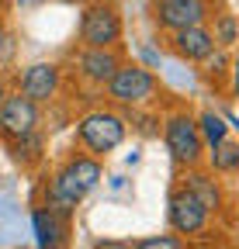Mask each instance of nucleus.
Masks as SVG:
<instances>
[{
	"instance_id": "15",
	"label": "nucleus",
	"mask_w": 239,
	"mask_h": 249,
	"mask_svg": "<svg viewBox=\"0 0 239 249\" xmlns=\"http://www.w3.org/2000/svg\"><path fill=\"white\" fill-rule=\"evenodd\" d=\"M198 132H201V142H204V152H208V149H215L219 142L229 139V121L219 111L208 107V111L198 114Z\"/></svg>"
},
{
	"instance_id": "10",
	"label": "nucleus",
	"mask_w": 239,
	"mask_h": 249,
	"mask_svg": "<svg viewBox=\"0 0 239 249\" xmlns=\"http://www.w3.org/2000/svg\"><path fill=\"white\" fill-rule=\"evenodd\" d=\"M76 62V76L94 83V87H108V80L118 73V66H122V52L118 49H80L73 55Z\"/></svg>"
},
{
	"instance_id": "19",
	"label": "nucleus",
	"mask_w": 239,
	"mask_h": 249,
	"mask_svg": "<svg viewBox=\"0 0 239 249\" xmlns=\"http://www.w3.org/2000/svg\"><path fill=\"white\" fill-rule=\"evenodd\" d=\"M229 62H232V59L225 55V49H215L212 55L201 62V66H204V76L215 80V83H219V80H229Z\"/></svg>"
},
{
	"instance_id": "2",
	"label": "nucleus",
	"mask_w": 239,
	"mask_h": 249,
	"mask_svg": "<svg viewBox=\"0 0 239 249\" xmlns=\"http://www.w3.org/2000/svg\"><path fill=\"white\" fill-rule=\"evenodd\" d=\"M125 135H129V121L111 107H94L76 121V145L94 160H104L108 152H114L125 142Z\"/></svg>"
},
{
	"instance_id": "6",
	"label": "nucleus",
	"mask_w": 239,
	"mask_h": 249,
	"mask_svg": "<svg viewBox=\"0 0 239 249\" xmlns=\"http://www.w3.org/2000/svg\"><path fill=\"white\" fill-rule=\"evenodd\" d=\"M219 4L215 0H153L149 4V14H153V24L166 35L173 31H184V28H198L208 24L215 18Z\"/></svg>"
},
{
	"instance_id": "12",
	"label": "nucleus",
	"mask_w": 239,
	"mask_h": 249,
	"mask_svg": "<svg viewBox=\"0 0 239 249\" xmlns=\"http://www.w3.org/2000/svg\"><path fill=\"white\" fill-rule=\"evenodd\" d=\"M181 187L184 191H191L204 208L208 214H219L225 208V191H222V180L208 170V166H194V170H184L181 173Z\"/></svg>"
},
{
	"instance_id": "24",
	"label": "nucleus",
	"mask_w": 239,
	"mask_h": 249,
	"mask_svg": "<svg viewBox=\"0 0 239 249\" xmlns=\"http://www.w3.org/2000/svg\"><path fill=\"white\" fill-rule=\"evenodd\" d=\"M4 11H7V0H0V14H4Z\"/></svg>"
},
{
	"instance_id": "7",
	"label": "nucleus",
	"mask_w": 239,
	"mask_h": 249,
	"mask_svg": "<svg viewBox=\"0 0 239 249\" xmlns=\"http://www.w3.org/2000/svg\"><path fill=\"white\" fill-rule=\"evenodd\" d=\"M38 104L35 101H28L24 93L11 90L4 104H0V139L4 142H18V139H28V135H35L38 132Z\"/></svg>"
},
{
	"instance_id": "9",
	"label": "nucleus",
	"mask_w": 239,
	"mask_h": 249,
	"mask_svg": "<svg viewBox=\"0 0 239 249\" xmlns=\"http://www.w3.org/2000/svg\"><path fill=\"white\" fill-rule=\"evenodd\" d=\"M59 87H63V70H59V62H32V66H24L21 76H18V93H24L28 101L35 104H49Z\"/></svg>"
},
{
	"instance_id": "22",
	"label": "nucleus",
	"mask_w": 239,
	"mask_h": 249,
	"mask_svg": "<svg viewBox=\"0 0 239 249\" xmlns=\"http://www.w3.org/2000/svg\"><path fill=\"white\" fill-rule=\"evenodd\" d=\"M94 249H135V246L125 239H101V242H94Z\"/></svg>"
},
{
	"instance_id": "17",
	"label": "nucleus",
	"mask_w": 239,
	"mask_h": 249,
	"mask_svg": "<svg viewBox=\"0 0 239 249\" xmlns=\"http://www.w3.org/2000/svg\"><path fill=\"white\" fill-rule=\"evenodd\" d=\"M7 152L14 156L21 166H35L42 160V152H45V139H42V132H35V135H28V139L7 142Z\"/></svg>"
},
{
	"instance_id": "25",
	"label": "nucleus",
	"mask_w": 239,
	"mask_h": 249,
	"mask_svg": "<svg viewBox=\"0 0 239 249\" xmlns=\"http://www.w3.org/2000/svg\"><path fill=\"white\" fill-rule=\"evenodd\" d=\"M18 4H24V0H18Z\"/></svg>"
},
{
	"instance_id": "1",
	"label": "nucleus",
	"mask_w": 239,
	"mask_h": 249,
	"mask_svg": "<svg viewBox=\"0 0 239 249\" xmlns=\"http://www.w3.org/2000/svg\"><path fill=\"white\" fill-rule=\"evenodd\" d=\"M101 177H104L101 160H94V156H87V152H73L70 160L49 177V183H45V208L70 222L76 204L101 183Z\"/></svg>"
},
{
	"instance_id": "20",
	"label": "nucleus",
	"mask_w": 239,
	"mask_h": 249,
	"mask_svg": "<svg viewBox=\"0 0 239 249\" xmlns=\"http://www.w3.org/2000/svg\"><path fill=\"white\" fill-rule=\"evenodd\" d=\"M135 249H184L181 235H153V239H142V242H132Z\"/></svg>"
},
{
	"instance_id": "21",
	"label": "nucleus",
	"mask_w": 239,
	"mask_h": 249,
	"mask_svg": "<svg viewBox=\"0 0 239 249\" xmlns=\"http://www.w3.org/2000/svg\"><path fill=\"white\" fill-rule=\"evenodd\" d=\"M229 90L239 101V55H232V62H229Z\"/></svg>"
},
{
	"instance_id": "4",
	"label": "nucleus",
	"mask_w": 239,
	"mask_h": 249,
	"mask_svg": "<svg viewBox=\"0 0 239 249\" xmlns=\"http://www.w3.org/2000/svg\"><path fill=\"white\" fill-rule=\"evenodd\" d=\"M104 93H108L114 104L135 111V107L156 104V97H160V80H156V73L149 70V66H142V62H122L118 73L108 80Z\"/></svg>"
},
{
	"instance_id": "16",
	"label": "nucleus",
	"mask_w": 239,
	"mask_h": 249,
	"mask_svg": "<svg viewBox=\"0 0 239 249\" xmlns=\"http://www.w3.org/2000/svg\"><path fill=\"white\" fill-rule=\"evenodd\" d=\"M208 31L215 35V45L219 49H232L239 42V21L229 11H215V18L208 21Z\"/></svg>"
},
{
	"instance_id": "3",
	"label": "nucleus",
	"mask_w": 239,
	"mask_h": 249,
	"mask_svg": "<svg viewBox=\"0 0 239 249\" xmlns=\"http://www.w3.org/2000/svg\"><path fill=\"white\" fill-rule=\"evenodd\" d=\"M163 142H166L170 160L181 170L204 166V142H201V132H198V114H191L184 107L170 111L163 118Z\"/></svg>"
},
{
	"instance_id": "18",
	"label": "nucleus",
	"mask_w": 239,
	"mask_h": 249,
	"mask_svg": "<svg viewBox=\"0 0 239 249\" xmlns=\"http://www.w3.org/2000/svg\"><path fill=\"white\" fill-rule=\"evenodd\" d=\"M14 59H18V35L7 21H0V70L14 66Z\"/></svg>"
},
{
	"instance_id": "23",
	"label": "nucleus",
	"mask_w": 239,
	"mask_h": 249,
	"mask_svg": "<svg viewBox=\"0 0 239 249\" xmlns=\"http://www.w3.org/2000/svg\"><path fill=\"white\" fill-rule=\"evenodd\" d=\"M7 93H11V90H7V80L0 76V104H4V97H7Z\"/></svg>"
},
{
	"instance_id": "13",
	"label": "nucleus",
	"mask_w": 239,
	"mask_h": 249,
	"mask_svg": "<svg viewBox=\"0 0 239 249\" xmlns=\"http://www.w3.org/2000/svg\"><path fill=\"white\" fill-rule=\"evenodd\" d=\"M32 225H35V235H38V249H66V239H70L66 218H59L55 211L38 204L35 214H32Z\"/></svg>"
},
{
	"instance_id": "14",
	"label": "nucleus",
	"mask_w": 239,
	"mask_h": 249,
	"mask_svg": "<svg viewBox=\"0 0 239 249\" xmlns=\"http://www.w3.org/2000/svg\"><path fill=\"white\" fill-rule=\"evenodd\" d=\"M204 166L212 170L215 177H232V173H239V142H236V139H225V142H219L215 149H208V152H204Z\"/></svg>"
},
{
	"instance_id": "11",
	"label": "nucleus",
	"mask_w": 239,
	"mask_h": 249,
	"mask_svg": "<svg viewBox=\"0 0 239 249\" xmlns=\"http://www.w3.org/2000/svg\"><path fill=\"white\" fill-rule=\"evenodd\" d=\"M166 45L173 55H181L184 62H204L219 45H215V35L208 31V24H198V28H184V31H173L166 35Z\"/></svg>"
},
{
	"instance_id": "8",
	"label": "nucleus",
	"mask_w": 239,
	"mask_h": 249,
	"mask_svg": "<svg viewBox=\"0 0 239 249\" xmlns=\"http://www.w3.org/2000/svg\"><path fill=\"white\" fill-rule=\"evenodd\" d=\"M208 218H212L208 208L191 191H184L181 183L170 191V197H166V222H170L173 235H198V232H204Z\"/></svg>"
},
{
	"instance_id": "5",
	"label": "nucleus",
	"mask_w": 239,
	"mask_h": 249,
	"mask_svg": "<svg viewBox=\"0 0 239 249\" xmlns=\"http://www.w3.org/2000/svg\"><path fill=\"white\" fill-rule=\"evenodd\" d=\"M125 35L122 14L111 0H94L80 14V49H118Z\"/></svg>"
}]
</instances>
